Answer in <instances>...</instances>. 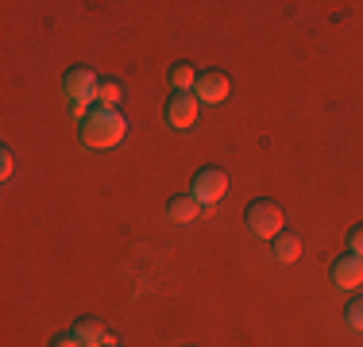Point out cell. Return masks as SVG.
Here are the masks:
<instances>
[{
	"label": "cell",
	"mask_w": 363,
	"mask_h": 347,
	"mask_svg": "<svg viewBox=\"0 0 363 347\" xmlns=\"http://www.w3.org/2000/svg\"><path fill=\"white\" fill-rule=\"evenodd\" d=\"M124 135H128V120L120 116L116 108H93L89 116L82 120V143L85 147L105 151V147H116Z\"/></svg>",
	"instance_id": "1"
},
{
	"label": "cell",
	"mask_w": 363,
	"mask_h": 347,
	"mask_svg": "<svg viewBox=\"0 0 363 347\" xmlns=\"http://www.w3.org/2000/svg\"><path fill=\"white\" fill-rule=\"evenodd\" d=\"M244 220H247V228H252V236H259V239H279L282 224H286L282 220V208L274 201H252L244 212Z\"/></svg>",
	"instance_id": "2"
},
{
	"label": "cell",
	"mask_w": 363,
	"mask_h": 347,
	"mask_svg": "<svg viewBox=\"0 0 363 347\" xmlns=\"http://www.w3.org/2000/svg\"><path fill=\"white\" fill-rule=\"evenodd\" d=\"M97 89H101V77L93 74L89 66H74V69H66V77H62V93L70 97V104H93V101H97Z\"/></svg>",
	"instance_id": "3"
},
{
	"label": "cell",
	"mask_w": 363,
	"mask_h": 347,
	"mask_svg": "<svg viewBox=\"0 0 363 347\" xmlns=\"http://www.w3.org/2000/svg\"><path fill=\"white\" fill-rule=\"evenodd\" d=\"M189 193L197 197V205H217L224 201V193H228V174L217 170V166H205V170H197L194 174V189Z\"/></svg>",
	"instance_id": "4"
},
{
	"label": "cell",
	"mask_w": 363,
	"mask_h": 347,
	"mask_svg": "<svg viewBox=\"0 0 363 347\" xmlns=\"http://www.w3.org/2000/svg\"><path fill=\"white\" fill-rule=\"evenodd\" d=\"M197 108H201V101L194 97V93H170V101H167V124L170 127H194V120H197Z\"/></svg>",
	"instance_id": "5"
},
{
	"label": "cell",
	"mask_w": 363,
	"mask_h": 347,
	"mask_svg": "<svg viewBox=\"0 0 363 347\" xmlns=\"http://www.w3.org/2000/svg\"><path fill=\"white\" fill-rule=\"evenodd\" d=\"M228 89H232L228 74H220V69H205V74L197 77V85H194V97L201 104H220L224 97H228Z\"/></svg>",
	"instance_id": "6"
},
{
	"label": "cell",
	"mask_w": 363,
	"mask_h": 347,
	"mask_svg": "<svg viewBox=\"0 0 363 347\" xmlns=\"http://www.w3.org/2000/svg\"><path fill=\"white\" fill-rule=\"evenodd\" d=\"M333 282L340 285V290H356V285H363V255H340L333 263Z\"/></svg>",
	"instance_id": "7"
},
{
	"label": "cell",
	"mask_w": 363,
	"mask_h": 347,
	"mask_svg": "<svg viewBox=\"0 0 363 347\" xmlns=\"http://www.w3.org/2000/svg\"><path fill=\"white\" fill-rule=\"evenodd\" d=\"M70 332L82 347H105L108 343V332H105V324H101L97 317H77Z\"/></svg>",
	"instance_id": "8"
},
{
	"label": "cell",
	"mask_w": 363,
	"mask_h": 347,
	"mask_svg": "<svg viewBox=\"0 0 363 347\" xmlns=\"http://www.w3.org/2000/svg\"><path fill=\"white\" fill-rule=\"evenodd\" d=\"M197 212H201V205H197V197H194V193H182V197H174V201L167 205V216H170L174 224L197 220Z\"/></svg>",
	"instance_id": "9"
},
{
	"label": "cell",
	"mask_w": 363,
	"mask_h": 347,
	"mask_svg": "<svg viewBox=\"0 0 363 347\" xmlns=\"http://www.w3.org/2000/svg\"><path fill=\"white\" fill-rule=\"evenodd\" d=\"M197 77H201V74H197L189 62H174V66H170V74H167V81H170V89H174V93H194Z\"/></svg>",
	"instance_id": "10"
},
{
	"label": "cell",
	"mask_w": 363,
	"mask_h": 347,
	"mask_svg": "<svg viewBox=\"0 0 363 347\" xmlns=\"http://www.w3.org/2000/svg\"><path fill=\"white\" fill-rule=\"evenodd\" d=\"M298 255H301V236H290V232H282V236L274 239V263L290 266V263H298Z\"/></svg>",
	"instance_id": "11"
},
{
	"label": "cell",
	"mask_w": 363,
	"mask_h": 347,
	"mask_svg": "<svg viewBox=\"0 0 363 347\" xmlns=\"http://www.w3.org/2000/svg\"><path fill=\"white\" fill-rule=\"evenodd\" d=\"M124 101V85L120 81H101V89H97V108H116V104Z\"/></svg>",
	"instance_id": "12"
},
{
	"label": "cell",
	"mask_w": 363,
	"mask_h": 347,
	"mask_svg": "<svg viewBox=\"0 0 363 347\" xmlns=\"http://www.w3.org/2000/svg\"><path fill=\"white\" fill-rule=\"evenodd\" d=\"M344 317H348V328H356V332H363V297L348 301V309H344Z\"/></svg>",
	"instance_id": "13"
},
{
	"label": "cell",
	"mask_w": 363,
	"mask_h": 347,
	"mask_svg": "<svg viewBox=\"0 0 363 347\" xmlns=\"http://www.w3.org/2000/svg\"><path fill=\"white\" fill-rule=\"evenodd\" d=\"M348 251L352 255H363V224H356V228L348 232Z\"/></svg>",
	"instance_id": "14"
},
{
	"label": "cell",
	"mask_w": 363,
	"mask_h": 347,
	"mask_svg": "<svg viewBox=\"0 0 363 347\" xmlns=\"http://www.w3.org/2000/svg\"><path fill=\"white\" fill-rule=\"evenodd\" d=\"M12 170H16V159H12V151H0V178H12Z\"/></svg>",
	"instance_id": "15"
},
{
	"label": "cell",
	"mask_w": 363,
	"mask_h": 347,
	"mask_svg": "<svg viewBox=\"0 0 363 347\" xmlns=\"http://www.w3.org/2000/svg\"><path fill=\"white\" fill-rule=\"evenodd\" d=\"M50 347H82L74 340V332H66V336H55V340H50Z\"/></svg>",
	"instance_id": "16"
}]
</instances>
